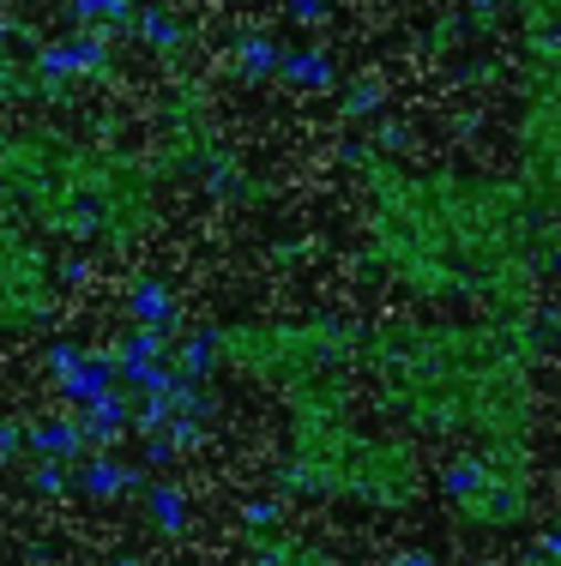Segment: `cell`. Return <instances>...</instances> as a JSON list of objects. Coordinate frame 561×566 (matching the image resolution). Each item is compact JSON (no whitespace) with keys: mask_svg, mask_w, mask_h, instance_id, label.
Instances as JSON below:
<instances>
[{"mask_svg":"<svg viewBox=\"0 0 561 566\" xmlns=\"http://www.w3.org/2000/svg\"><path fill=\"white\" fill-rule=\"evenodd\" d=\"M61 314V260L55 241L0 193V344L37 338Z\"/></svg>","mask_w":561,"mask_h":566,"instance_id":"7a4b0ae2","label":"cell"},{"mask_svg":"<svg viewBox=\"0 0 561 566\" xmlns=\"http://www.w3.org/2000/svg\"><path fill=\"white\" fill-rule=\"evenodd\" d=\"M0 193L66 248H133L152 229V175L139 157L73 127L0 133Z\"/></svg>","mask_w":561,"mask_h":566,"instance_id":"6da1fadb","label":"cell"}]
</instances>
